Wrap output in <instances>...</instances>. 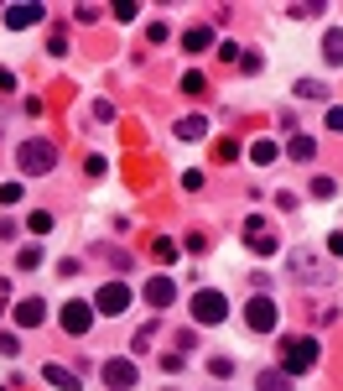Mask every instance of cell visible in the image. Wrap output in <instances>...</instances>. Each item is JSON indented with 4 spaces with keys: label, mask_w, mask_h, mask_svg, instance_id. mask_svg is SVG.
<instances>
[{
    "label": "cell",
    "mask_w": 343,
    "mask_h": 391,
    "mask_svg": "<svg viewBox=\"0 0 343 391\" xmlns=\"http://www.w3.org/2000/svg\"><path fill=\"white\" fill-rule=\"evenodd\" d=\"M0 136H6V121H0Z\"/></svg>",
    "instance_id": "e575fe53"
},
{
    "label": "cell",
    "mask_w": 343,
    "mask_h": 391,
    "mask_svg": "<svg viewBox=\"0 0 343 391\" xmlns=\"http://www.w3.org/2000/svg\"><path fill=\"white\" fill-rule=\"evenodd\" d=\"M104 386L109 391H136V381H141V371H136V360H104Z\"/></svg>",
    "instance_id": "52a82bcc"
},
{
    "label": "cell",
    "mask_w": 343,
    "mask_h": 391,
    "mask_svg": "<svg viewBox=\"0 0 343 391\" xmlns=\"http://www.w3.org/2000/svg\"><path fill=\"white\" fill-rule=\"evenodd\" d=\"M141 298H146L151 308H172V302H177V282L172 277H151L146 287H141Z\"/></svg>",
    "instance_id": "9c48e42d"
},
{
    "label": "cell",
    "mask_w": 343,
    "mask_h": 391,
    "mask_svg": "<svg viewBox=\"0 0 343 391\" xmlns=\"http://www.w3.org/2000/svg\"><path fill=\"white\" fill-rule=\"evenodd\" d=\"M10 313H16V323H21V329H37V323L47 319V302H42V298H21Z\"/></svg>",
    "instance_id": "8fae6325"
},
{
    "label": "cell",
    "mask_w": 343,
    "mask_h": 391,
    "mask_svg": "<svg viewBox=\"0 0 343 391\" xmlns=\"http://www.w3.org/2000/svg\"><path fill=\"white\" fill-rule=\"evenodd\" d=\"M328 130H343V105H338V110H328Z\"/></svg>",
    "instance_id": "836d02e7"
},
{
    "label": "cell",
    "mask_w": 343,
    "mask_h": 391,
    "mask_svg": "<svg viewBox=\"0 0 343 391\" xmlns=\"http://www.w3.org/2000/svg\"><path fill=\"white\" fill-rule=\"evenodd\" d=\"M317 365V339L312 334H302V339H281V371L286 376H302Z\"/></svg>",
    "instance_id": "3957f363"
},
{
    "label": "cell",
    "mask_w": 343,
    "mask_h": 391,
    "mask_svg": "<svg viewBox=\"0 0 343 391\" xmlns=\"http://www.w3.org/2000/svg\"><path fill=\"white\" fill-rule=\"evenodd\" d=\"M10 204H21V183H0V209H10Z\"/></svg>",
    "instance_id": "cb8c5ba5"
},
{
    "label": "cell",
    "mask_w": 343,
    "mask_h": 391,
    "mask_svg": "<svg viewBox=\"0 0 343 391\" xmlns=\"http://www.w3.org/2000/svg\"><path fill=\"white\" fill-rule=\"evenodd\" d=\"M208 84H203V73H182V94H203Z\"/></svg>",
    "instance_id": "4316f807"
},
{
    "label": "cell",
    "mask_w": 343,
    "mask_h": 391,
    "mask_svg": "<svg viewBox=\"0 0 343 391\" xmlns=\"http://www.w3.org/2000/svg\"><path fill=\"white\" fill-rule=\"evenodd\" d=\"M250 157H255V167H265V162H276L281 151H276L271 141H255V146H250Z\"/></svg>",
    "instance_id": "7402d4cb"
},
{
    "label": "cell",
    "mask_w": 343,
    "mask_h": 391,
    "mask_svg": "<svg viewBox=\"0 0 343 391\" xmlns=\"http://www.w3.org/2000/svg\"><path fill=\"white\" fill-rule=\"evenodd\" d=\"M239 151H245V146H239V141H218V162H234Z\"/></svg>",
    "instance_id": "f546056e"
},
{
    "label": "cell",
    "mask_w": 343,
    "mask_h": 391,
    "mask_svg": "<svg viewBox=\"0 0 343 391\" xmlns=\"http://www.w3.org/2000/svg\"><path fill=\"white\" fill-rule=\"evenodd\" d=\"M0 355H6V360H16V355H21V339H16V334H6V329H0Z\"/></svg>",
    "instance_id": "d4e9b609"
},
{
    "label": "cell",
    "mask_w": 343,
    "mask_h": 391,
    "mask_svg": "<svg viewBox=\"0 0 343 391\" xmlns=\"http://www.w3.org/2000/svg\"><path fill=\"white\" fill-rule=\"evenodd\" d=\"M338 271L328 266L317 251H292V282H302V287H328Z\"/></svg>",
    "instance_id": "7a4b0ae2"
},
{
    "label": "cell",
    "mask_w": 343,
    "mask_h": 391,
    "mask_svg": "<svg viewBox=\"0 0 343 391\" xmlns=\"http://www.w3.org/2000/svg\"><path fill=\"white\" fill-rule=\"evenodd\" d=\"M208 371H214V376H234V360H229V355H214V360H208Z\"/></svg>",
    "instance_id": "83f0119b"
},
{
    "label": "cell",
    "mask_w": 343,
    "mask_h": 391,
    "mask_svg": "<svg viewBox=\"0 0 343 391\" xmlns=\"http://www.w3.org/2000/svg\"><path fill=\"white\" fill-rule=\"evenodd\" d=\"M276 319H281V308H276L265 292H255V298H250V308H245V323H250L255 334H276Z\"/></svg>",
    "instance_id": "5b68a950"
},
{
    "label": "cell",
    "mask_w": 343,
    "mask_h": 391,
    "mask_svg": "<svg viewBox=\"0 0 343 391\" xmlns=\"http://www.w3.org/2000/svg\"><path fill=\"white\" fill-rule=\"evenodd\" d=\"M245 240H250V251H255V256H276V235L265 230V220H260V214H255V220H250Z\"/></svg>",
    "instance_id": "30bf717a"
},
{
    "label": "cell",
    "mask_w": 343,
    "mask_h": 391,
    "mask_svg": "<svg viewBox=\"0 0 343 391\" xmlns=\"http://www.w3.org/2000/svg\"><path fill=\"white\" fill-rule=\"evenodd\" d=\"M296 100H328V84L323 79H296Z\"/></svg>",
    "instance_id": "ffe728a7"
},
{
    "label": "cell",
    "mask_w": 343,
    "mask_h": 391,
    "mask_svg": "<svg viewBox=\"0 0 343 391\" xmlns=\"http://www.w3.org/2000/svg\"><path fill=\"white\" fill-rule=\"evenodd\" d=\"M182 47L187 52H208V47H214V26H187L182 31Z\"/></svg>",
    "instance_id": "9a60e30c"
},
{
    "label": "cell",
    "mask_w": 343,
    "mask_h": 391,
    "mask_svg": "<svg viewBox=\"0 0 343 391\" xmlns=\"http://www.w3.org/2000/svg\"><path fill=\"white\" fill-rule=\"evenodd\" d=\"M16 230H21L16 220H0V240H16Z\"/></svg>",
    "instance_id": "1f68e13d"
},
{
    "label": "cell",
    "mask_w": 343,
    "mask_h": 391,
    "mask_svg": "<svg viewBox=\"0 0 343 391\" xmlns=\"http://www.w3.org/2000/svg\"><path fill=\"white\" fill-rule=\"evenodd\" d=\"M58 323H63V334H88V323H94V308H88L83 298H73V302H63V313H58Z\"/></svg>",
    "instance_id": "8992f818"
},
{
    "label": "cell",
    "mask_w": 343,
    "mask_h": 391,
    "mask_svg": "<svg viewBox=\"0 0 343 391\" xmlns=\"http://www.w3.org/2000/svg\"><path fill=\"white\" fill-rule=\"evenodd\" d=\"M146 37H151V42H167V37H172V26H167V21H151Z\"/></svg>",
    "instance_id": "4dcf8cb0"
},
{
    "label": "cell",
    "mask_w": 343,
    "mask_h": 391,
    "mask_svg": "<svg viewBox=\"0 0 343 391\" xmlns=\"http://www.w3.org/2000/svg\"><path fill=\"white\" fill-rule=\"evenodd\" d=\"M26 230H31V235H52V230H58V220H52L47 209H31V214H26Z\"/></svg>",
    "instance_id": "d6986e66"
},
{
    "label": "cell",
    "mask_w": 343,
    "mask_h": 391,
    "mask_svg": "<svg viewBox=\"0 0 343 391\" xmlns=\"http://www.w3.org/2000/svg\"><path fill=\"white\" fill-rule=\"evenodd\" d=\"M94 308L109 313V319H115V313H125V308H130V287H125V282H104V287L94 292Z\"/></svg>",
    "instance_id": "ba28073f"
},
{
    "label": "cell",
    "mask_w": 343,
    "mask_h": 391,
    "mask_svg": "<svg viewBox=\"0 0 343 391\" xmlns=\"http://www.w3.org/2000/svg\"><path fill=\"white\" fill-rule=\"evenodd\" d=\"M323 63L328 68H343V31H328L323 37Z\"/></svg>",
    "instance_id": "e0dca14e"
},
{
    "label": "cell",
    "mask_w": 343,
    "mask_h": 391,
    "mask_svg": "<svg viewBox=\"0 0 343 391\" xmlns=\"http://www.w3.org/2000/svg\"><path fill=\"white\" fill-rule=\"evenodd\" d=\"M239 68H245V73H260L265 58H260V52H239Z\"/></svg>",
    "instance_id": "f1b7e54d"
},
{
    "label": "cell",
    "mask_w": 343,
    "mask_h": 391,
    "mask_svg": "<svg viewBox=\"0 0 343 391\" xmlns=\"http://www.w3.org/2000/svg\"><path fill=\"white\" fill-rule=\"evenodd\" d=\"M42 381H47V386H58V391H79V376H73L68 371V365H42Z\"/></svg>",
    "instance_id": "4fadbf2b"
},
{
    "label": "cell",
    "mask_w": 343,
    "mask_h": 391,
    "mask_svg": "<svg viewBox=\"0 0 343 391\" xmlns=\"http://www.w3.org/2000/svg\"><path fill=\"white\" fill-rule=\"evenodd\" d=\"M16 266H21V271H37V266H42V251H37V245H26V251L16 256Z\"/></svg>",
    "instance_id": "603a6c76"
},
{
    "label": "cell",
    "mask_w": 343,
    "mask_h": 391,
    "mask_svg": "<svg viewBox=\"0 0 343 391\" xmlns=\"http://www.w3.org/2000/svg\"><path fill=\"white\" fill-rule=\"evenodd\" d=\"M42 16H47L42 6H6V26H10V31H26V26H37Z\"/></svg>",
    "instance_id": "7c38bea8"
},
{
    "label": "cell",
    "mask_w": 343,
    "mask_h": 391,
    "mask_svg": "<svg viewBox=\"0 0 343 391\" xmlns=\"http://www.w3.org/2000/svg\"><path fill=\"white\" fill-rule=\"evenodd\" d=\"M286 157H292V162H312L317 157V141L312 136H292V141H286Z\"/></svg>",
    "instance_id": "2e32d148"
},
{
    "label": "cell",
    "mask_w": 343,
    "mask_h": 391,
    "mask_svg": "<svg viewBox=\"0 0 343 391\" xmlns=\"http://www.w3.org/2000/svg\"><path fill=\"white\" fill-rule=\"evenodd\" d=\"M255 391H292V376H286V371H260Z\"/></svg>",
    "instance_id": "ac0fdd59"
},
{
    "label": "cell",
    "mask_w": 343,
    "mask_h": 391,
    "mask_svg": "<svg viewBox=\"0 0 343 391\" xmlns=\"http://www.w3.org/2000/svg\"><path fill=\"white\" fill-rule=\"evenodd\" d=\"M10 89H16V73H10V68H0V94H10Z\"/></svg>",
    "instance_id": "d6a6232c"
},
{
    "label": "cell",
    "mask_w": 343,
    "mask_h": 391,
    "mask_svg": "<svg viewBox=\"0 0 343 391\" xmlns=\"http://www.w3.org/2000/svg\"><path fill=\"white\" fill-rule=\"evenodd\" d=\"M172 136L177 141H203L208 136V121H203V115H182V121L172 125Z\"/></svg>",
    "instance_id": "5bb4252c"
},
{
    "label": "cell",
    "mask_w": 343,
    "mask_h": 391,
    "mask_svg": "<svg viewBox=\"0 0 343 391\" xmlns=\"http://www.w3.org/2000/svg\"><path fill=\"white\" fill-rule=\"evenodd\" d=\"M229 319V302H224V292H214V287H198L193 292V323H224Z\"/></svg>",
    "instance_id": "277c9868"
},
{
    "label": "cell",
    "mask_w": 343,
    "mask_h": 391,
    "mask_svg": "<svg viewBox=\"0 0 343 391\" xmlns=\"http://www.w3.org/2000/svg\"><path fill=\"white\" fill-rule=\"evenodd\" d=\"M286 16L307 21V16H323V0H302V6H286Z\"/></svg>",
    "instance_id": "44dd1931"
},
{
    "label": "cell",
    "mask_w": 343,
    "mask_h": 391,
    "mask_svg": "<svg viewBox=\"0 0 343 391\" xmlns=\"http://www.w3.org/2000/svg\"><path fill=\"white\" fill-rule=\"evenodd\" d=\"M16 162H21L26 178H47V172L58 167V146L42 141V136H31V141H21V146H16Z\"/></svg>",
    "instance_id": "6da1fadb"
},
{
    "label": "cell",
    "mask_w": 343,
    "mask_h": 391,
    "mask_svg": "<svg viewBox=\"0 0 343 391\" xmlns=\"http://www.w3.org/2000/svg\"><path fill=\"white\" fill-rule=\"evenodd\" d=\"M333 193H338L333 178H312V199H333Z\"/></svg>",
    "instance_id": "484cf974"
}]
</instances>
